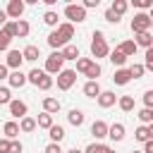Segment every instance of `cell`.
Here are the masks:
<instances>
[{
  "label": "cell",
  "mask_w": 153,
  "mask_h": 153,
  "mask_svg": "<svg viewBox=\"0 0 153 153\" xmlns=\"http://www.w3.org/2000/svg\"><path fill=\"white\" fill-rule=\"evenodd\" d=\"M0 31H2L5 36H10V38H17V22H12V19H10V22H7Z\"/></svg>",
  "instance_id": "40"
},
{
  "label": "cell",
  "mask_w": 153,
  "mask_h": 153,
  "mask_svg": "<svg viewBox=\"0 0 153 153\" xmlns=\"http://www.w3.org/2000/svg\"><path fill=\"white\" fill-rule=\"evenodd\" d=\"M62 65H65V57H62V53H60V50H53V53H50V55L45 57L43 72H45V74H50V76H53V74L57 76V74H60V72L65 69Z\"/></svg>",
  "instance_id": "2"
},
{
  "label": "cell",
  "mask_w": 153,
  "mask_h": 153,
  "mask_svg": "<svg viewBox=\"0 0 153 153\" xmlns=\"http://www.w3.org/2000/svg\"><path fill=\"white\" fill-rule=\"evenodd\" d=\"M22 151H24V146H22V141H19V139L10 141V153H22Z\"/></svg>",
  "instance_id": "47"
},
{
  "label": "cell",
  "mask_w": 153,
  "mask_h": 153,
  "mask_svg": "<svg viewBox=\"0 0 153 153\" xmlns=\"http://www.w3.org/2000/svg\"><path fill=\"white\" fill-rule=\"evenodd\" d=\"M65 153H84V151H79V148L74 146V148H69V151H65Z\"/></svg>",
  "instance_id": "54"
},
{
  "label": "cell",
  "mask_w": 153,
  "mask_h": 153,
  "mask_svg": "<svg viewBox=\"0 0 153 153\" xmlns=\"http://www.w3.org/2000/svg\"><path fill=\"white\" fill-rule=\"evenodd\" d=\"M112 81H115L117 86H127V84L131 81V74H129V69H127V67H122V69H115V74H112Z\"/></svg>",
  "instance_id": "14"
},
{
  "label": "cell",
  "mask_w": 153,
  "mask_h": 153,
  "mask_svg": "<svg viewBox=\"0 0 153 153\" xmlns=\"http://www.w3.org/2000/svg\"><path fill=\"white\" fill-rule=\"evenodd\" d=\"M110 10L117 14V17H122L127 10H129V2L127 0H112V5H110Z\"/></svg>",
  "instance_id": "31"
},
{
  "label": "cell",
  "mask_w": 153,
  "mask_h": 153,
  "mask_svg": "<svg viewBox=\"0 0 153 153\" xmlns=\"http://www.w3.org/2000/svg\"><path fill=\"white\" fill-rule=\"evenodd\" d=\"M22 57L26 60V62H36L38 57H41V50H38V45H33V43H29L24 50H22Z\"/></svg>",
  "instance_id": "20"
},
{
  "label": "cell",
  "mask_w": 153,
  "mask_h": 153,
  "mask_svg": "<svg viewBox=\"0 0 153 153\" xmlns=\"http://www.w3.org/2000/svg\"><path fill=\"white\" fill-rule=\"evenodd\" d=\"M141 153H153V139H148L146 143H143V151Z\"/></svg>",
  "instance_id": "52"
},
{
  "label": "cell",
  "mask_w": 153,
  "mask_h": 153,
  "mask_svg": "<svg viewBox=\"0 0 153 153\" xmlns=\"http://www.w3.org/2000/svg\"><path fill=\"white\" fill-rule=\"evenodd\" d=\"M151 50H153V43H151Z\"/></svg>",
  "instance_id": "59"
},
{
  "label": "cell",
  "mask_w": 153,
  "mask_h": 153,
  "mask_svg": "<svg viewBox=\"0 0 153 153\" xmlns=\"http://www.w3.org/2000/svg\"><path fill=\"white\" fill-rule=\"evenodd\" d=\"M48 45H50L53 50H62V48H65V43H62V38L57 36V31H55V29L48 33Z\"/></svg>",
  "instance_id": "29"
},
{
  "label": "cell",
  "mask_w": 153,
  "mask_h": 153,
  "mask_svg": "<svg viewBox=\"0 0 153 153\" xmlns=\"http://www.w3.org/2000/svg\"><path fill=\"white\" fill-rule=\"evenodd\" d=\"M108 129H110V124H108V122H103V120H96V122L91 124V134L96 136V141L105 139V136H108Z\"/></svg>",
  "instance_id": "12"
},
{
  "label": "cell",
  "mask_w": 153,
  "mask_h": 153,
  "mask_svg": "<svg viewBox=\"0 0 153 153\" xmlns=\"http://www.w3.org/2000/svg\"><path fill=\"white\" fill-rule=\"evenodd\" d=\"M24 0H10L7 2V7H5V12H7V17L12 19V22H19L22 19V14H24Z\"/></svg>",
  "instance_id": "6"
},
{
  "label": "cell",
  "mask_w": 153,
  "mask_h": 153,
  "mask_svg": "<svg viewBox=\"0 0 153 153\" xmlns=\"http://www.w3.org/2000/svg\"><path fill=\"white\" fill-rule=\"evenodd\" d=\"M7 108H10V115H12V117H17V120L26 117V112H29V105H26L24 100H19V98H12V103H10Z\"/></svg>",
  "instance_id": "7"
},
{
  "label": "cell",
  "mask_w": 153,
  "mask_h": 153,
  "mask_svg": "<svg viewBox=\"0 0 153 153\" xmlns=\"http://www.w3.org/2000/svg\"><path fill=\"white\" fill-rule=\"evenodd\" d=\"M60 100L57 98H53V96H45L43 98V112H48V115H55V112H60Z\"/></svg>",
  "instance_id": "15"
},
{
  "label": "cell",
  "mask_w": 153,
  "mask_h": 153,
  "mask_svg": "<svg viewBox=\"0 0 153 153\" xmlns=\"http://www.w3.org/2000/svg\"><path fill=\"white\" fill-rule=\"evenodd\" d=\"M108 60H110V62H112V65H115L117 69H122V67L127 65V60H129V57H127V55H122V53H120V50L115 48V50H112V53L108 55Z\"/></svg>",
  "instance_id": "23"
},
{
  "label": "cell",
  "mask_w": 153,
  "mask_h": 153,
  "mask_svg": "<svg viewBox=\"0 0 153 153\" xmlns=\"http://www.w3.org/2000/svg\"><path fill=\"white\" fill-rule=\"evenodd\" d=\"M55 31H57V36L62 38V43H65V45L74 38V24H69V22H60V26H57Z\"/></svg>",
  "instance_id": "9"
},
{
  "label": "cell",
  "mask_w": 153,
  "mask_h": 153,
  "mask_svg": "<svg viewBox=\"0 0 153 153\" xmlns=\"http://www.w3.org/2000/svg\"><path fill=\"white\" fill-rule=\"evenodd\" d=\"M43 153H65V151H62V146H60V143H48Z\"/></svg>",
  "instance_id": "48"
},
{
  "label": "cell",
  "mask_w": 153,
  "mask_h": 153,
  "mask_svg": "<svg viewBox=\"0 0 153 153\" xmlns=\"http://www.w3.org/2000/svg\"><path fill=\"white\" fill-rule=\"evenodd\" d=\"M143 108H151V110H153V88H148V91L143 93Z\"/></svg>",
  "instance_id": "45"
},
{
  "label": "cell",
  "mask_w": 153,
  "mask_h": 153,
  "mask_svg": "<svg viewBox=\"0 0 153 153\" xmlns=\"http://www.w3.org/2000/svg\"><path fill=\"white\" fill-rule=\"evenodd\" d=\"M81 91H84V96H86V98H98L103 88H100V84H98V81H86Z\"/></svg>",
  "instance_id": "21"
},
{
  "label": "cell",
  "mask_w": 153,
  "mask_h": 153,
  "mask_svg": "<svg viewBox=\"0 0 153 153\" xmlns=\"http://www.w3.org/2000/svg\"><path fill=\"white\" fill-rule=\"evenodd\" d=\"M33 129H36V120H33V117L26 115V117L19 120V131H22V134H31Z\"/></svg>",
  "instance_id": "25"
},
{
  "label": "cell",
  "mask_w": 153,
  "mask_h": 153,
  "mask_svg": "<svg viewBox=\"0 0 153 153\" xmlns=\"http://www.w3.org/2000/svg\"><path fill=\"white\" fill-rule=\"evenodd\" d=\"M7 76H10V69L5 67V62L0 65V81H7Z\"/></svg>",
  "instance_id": "51"
},
{
  "label": "cell",
  "mask_w": 153,
  "mask_h": 153,
  "mask_svg": "<svg viewBox=\"0 0 153 153\" xmlns=\"http://www.w3.org/2000/svg\"><path fill=\"white\" fill-rule=\"evenodd\" d=\"M127 69H129V74H131V79H141V76L146 74V67H143L141 62H134V65H129Z\"/></svg>",
  "instance_id": "34"
},
{
  "label": "cell",
  "mask_w": 153,
  "mask_h": 153,
  "mask_svg": "<svg viewBox=\"0 0 153 153\" xmlns=\"http://www.w3.org/2000/svg\"><path fill=\"white\" fill-rule=\"evenodd\" d=\"M0 153H10V139H0Z\"/></svg>",
  "instance_id": "50"
},
{
  "label": "cell",
  "mask_w": 153,
  "mask_h": 153,
  "mask_svg": "<svg viewBox=\"0 0 153 153\" xmlns=\"http://www.w3.org/2000/svg\"><path fill=\"white\" fill-rule=\"evenodd\" d=\"M65 17L69 24H81V22H86V10L81 7V2H69V5H65Z\"/></svg>",
  "instance_id": "3"
},
{
  "label": "cell",
  "mask_w": 153,
  "mask_h": 153,
  "mask_svg": "<svg viewBox=\"0 0 153 153\" xmlns=\"http://www.w3.org/2000/svg\"><path fill=\"white\" fill-rule=\"evenodd\" d=\"M84 120H86V115H84V110H79V108H72V110L67 112V122L74 124V127H81Z\"/></svg>",
  "instance_id": "16"
},
{
  "label": "cell",
  "mask_w": 153,
  "mask_h": 153,
  "mask_svg": "<svg viewBox=\"0 0 153 153\" xmlns=\"http://www.w3.org/2000/svg\"><path fill=\"white\" fill-rule=\"evenodd\" d=\"M136 117H139V122H141L143 127L153 124V110H151V108H141V110L136 112Z\"/></svg>",
  "instance_id": "28"
},
{
  "label": "cell",
  "mask_w": 153,
  "mask_h": 153,
  "mask_svg": "<svg viewBox=\"0 0 153 153\" xmlns=\"http://www.w3.org/2000/svg\"><path fill=\"white\" fill-rule=\"evenodd\" d=\"M55 81H57V88H60V91H69V88L76 84V72H74V69H62Z\"/></svg>",
  "instance_id": "5"
},
{
  "label": "cell",
  "mask_w": 153,
  "mask_h": 153,
  "mask_svg": "<svg viewBox=\"0 0 153 153\" xmlns=\"http://www.w3.org/2000/svg\"><path fill=\"white\" fill-rule=\"evenodd\" d=\"M134 43H136V48H151V43H153V33L151 31H143V33H136L134 36Z\"/></svg>",
  "instance_id": "17"
},
{
  "label": "cell",
  "mask_w": 153,
  "mask_h": 153,
  "mask_svg": "<svg viewBox=\"0 0 153 153\" xmlns=\"http://www.w3.org/2000/svg\"><path fill=\"white\" fill-rule=\"evenodd\" d=\"M108 153H115V148H110V151H108Z\"/></svg>",
  "instance_id": "57"
},
{
  "label": "cell",
  "mask_w": 153,
  "mask_h": 153,
  "mask_svg": "<svg viewBox=\"0 0 153 153\" xmlns=\"http://www.w3.org/2000/svg\"><path fill=\"white\" fill-rule=\"evenodd\" d=\"M117 50L122 53V55H127V57H131V55H136V43H134V38H127V41H122L120 45H117Z\"/></svg>",
  "instance_id": "18"
},
{
  "label": "cell",
  "mask_w": 153,
  "mask_h": 153,
  "mask_svg": "<svg viewBox=\"0 0 153 153\" xmlns=\"http://www.w3.org/2000/svg\"><path fill=\"white\" fill-rule=\"evenodd\" d=\"M29 31H31V24H29L26 19H19V22H17V36H19V38H26Z\"/></svg>",
  "instance_id": "35"
},
{
  "label": "cell",
  "mask_w": 153,
  "mask_h": 153,
  "mask_svg": "<svg viewBox=\"0 0 153 153\" xmlns=\"http://www.w3.org/2000/svg\"><path fill=\"white\" fill-rule=\"evenodd\" d=\"M60 53H62V57H65V62H67V60H74V62H76V60L81 57V53H79V48H76L74 43H67V45H65V48H62Z\"/></svg>",
  "instance_id": "19"
},
{
  "label": "cell",
  "mask_w": 153,
  "mask_h": 153,
  "mask_svg": "<svg viewBox=\"0 0 153 153\" xmlns=\"http://www.w3.org/2000/svg\"><path fill=\"white\" fill-rule=\"evenodd\" d=\"M7 22H10V17H7V12H5V10H0V29H2V26H5Z\"/></svg>",
  "instance_id": "53"
},
{
  "label": "cell",
  "mask_w": 153,
  "mask_h": 153,
  "mask_svg": "<svg viewBox=\"0 0 153 153\" xmlns=\"http://www.w3.org/2000/svg\"><path fill=\"white\" fill-rule=\"evenodd\" d=\"M45 72L43 69H31L29 74H26V84H33V86H38V81H41V76H43Z\"/></svg>",
  "instance_id": "37"
},
{
  "label": "cell",
  "mask_w": 153,
  "mask_h": 153,
  "mask_svg": "<svg viewBox=\"0 0 153 153\" xmlns=\"http://www.w3.org/2000/svg\"><path fill=\"white\" fill-rule=\"evenodd\" d=\"M48 136H50V143H60V141L65 139V129H62L60 124H53V127L48 129Z\"/></svg>",
  "instance_id": "26"
},
{
  "label": "cell",
  "mask_w": 153,
  "mask_h": 153,
  "mask_svg": "<svg viewBox=\"0 0 153 153\" xmlns=\"http://www.w3.org/2000/svg\"><path fill=\"white\" fill-rule=\"evenodd\" d=\"M117 105L122 112H131L134 110V96H120L117 98Z\"/></svg>",
  "instance_id": "27"
},
{
  "label": "cell",
  "mask_w": 153,
  "mask_h": 153,
  "mask_svg": "<svg viewBox=\"0 0 153 153\" xmlns=\"http://www.w3.org/2000/svg\"><path fill=\"white\" fill-rule=\"evenodd\" d=\"M22 62H24V57H22V53H19V50H7V57H5V67H7L10 72L19 69V67H22Z\"/></svg>",
  "instance_id": "8"
},
{
  "label": "cell",
  "mask_w": 153,
  "mask_h": 153,
  "mask_svg": "<svg viewBox=\"0 0 153 153\" xmlns=\"http://www.w3.org/2000/svg\"><path fill=\"white\" fill-rule=\"evenodd\" d=\"M134 139L136 141H141V143H146L151 136H148V127H143V124H139L136 127V131H134Z\"/></svg>",
  "instance_id": "39"
},
{
  "label": "cell",
  "mask_w": 153,
  "mask_h": 153,
  "mask_svg": "<svg viewBox=\"0 0 153 153\" xmlns=\"http://www.w3.org/2000/svg\"><path fill=\"white\" fill-rule=\"evenodd\" d=\"M124 131H127V129H124V124H122V122H112V124H110V129H108V136L117 143V141H122V139H124Z\"/></svg>",
  "instance_id": "13"
},
{
  "label": "cell",
  "mask_w": 153,
  "mask_h": 153,
  "mask_svg": "<svg viewBox=\"0 0 153 153\" xmlns=\"http://www.w3.org/2000/svg\"><path fill=\"white\" fill-rule=\"evenodd\" d=\"M129 153H141V151H129Z\"/></svg>",
  "instance_id": "58"
},
{
  "label": "cell",
  "mask_w": 153,
  "mask_h": 153,
  "mask_svg": "<svg viewBox=\"0 0 153 153\" xmlns=\"http://www.w3.org/2000/svg\"><path fill=\"white\" fill-rule=\"evenodd\" d=\"M148 19H151V29H153V7H151V12H148Z\"/></svg>",
  "instance_id": "55"
},
{
  "label": "cell",
  "mask_w": 153,
  "mask_h": 153,
  "mask_svg": "<svg viewBox=\"0 0 153 153\" xmlns=\"http://www.w3.org/2000/svg\"><path fill=\"white\" fill-rule=\"evenodd\" d=\"M53 84H55V79L50 76V74H43L41 76V81H38V86L36 88H41V91H50L53 88Z\"/></svg>",
  "instance_id": "38"
},
{
  "label": "cell",
  "mask_w": 153,
  "mask_h": 153,
  "mask_svg": "<svg viewBox=\"0 0 153 153\" xmlns=\"http://www.w3.org/2000/svg\"><path fill=\"white\" fill-rule=\"evenodd\" d=\"M55 122H53V115H48V112H41L38 117H36V127H41V129H50Z\"/></svg>",
  "instance_id": "30"
},
{
  "label": "cell",
  "mask_w": 153,
  "mask_h": 153,
  "mask_svg": "<svg viewBox=\"0 0 153 153\" xmlns=\"http://www.w3.org/2000/svg\"><path fill=\"white\" fill-rule=\"evenodd\" d=\"M2 134H5V139L14 141V139L19 136V124H17V122H12V120H10V122H5V124H2Z\"/></svg>",
  "instance_id": "22"
},
{
  "label": "cell",
  "mask_w": 153,
  "mask_h": 153,
  "mask_svg": "<svg viewBox=\"0 0 153 153\" xmlns=\"http://www.w3.org/2000/svg\"><path fill=\"white\" fill-rule=\"evenodd\" d=\"M131 5L143 12V10H151V7H153V0H131Z\"/></svg>",
  "instance_id": "43"
},
{
  "label": "cell",
  "mask_w": 153,
  "mask_h": 153,
  "mask_svg": "<svg viewBox=\"0 0 153 153\" xmlns=\"http://www.w3.org/2000/svg\"><path fill=\"white\" fill-rule=\"evenodd\" d=\"M129 26H131V33L136 36V33H143V31H151V19H148V14H146V12H136Z\"/></svg>",
  "instance_id": "4"
},
{
  "label": "cell",
  "mask_w": 153,
  "mask_h": 153,
  "mask_svg": "<svg viewBox=\"0 0 153 153\" xmlns=\"http://www.w3.org/2000/svg\"><path fill=\"white\" fill-rule=\"evenodd\" d=\"M98 5H100V0H84V2H81L84 10H93V7H98Z\"/></svg>",
  "instance_id": "49"
},
{
  "label": "cell",
  "mask_w": 153,
  "mask_h": 153,
  "mask_svg": "<svg viewBox=\"0 0 153 153\" xmlns=\"http://www.w3.org/2000/svg\"><path fill=\"white\" fill-rule=\"evenodd\" d=\"M148 136L153 139V124H148Z\"/></svg>",
  "instance_id": "56"
},
{
  "label": "cell",
  "mask_w": 153,
  "mask_h": 153,
  "mask_svg": "<svg viewBox=\"0 0 153 153\" xmlns=\"http://www.w3.org/2000/svg\"><path fill=\"white\" fill-rule=\"evenodd\" d=\"M100 72H103V69H100V65H98V62L93 60V62H91V67L86 69V74H84V76H88V81H98Z\"/></svg>",
  "instance_id": "32"
},
{
  "label": "cell",
  "mask_w": 153,
  "mask_h": 153,
  "mask_svg": "<svg viewBox=\"0 0 153 153\" xmlns=\"http://www.w3.org/2000/svg\"><path fill=\"white\" fill-rule=\"evenodd\" d=\"M91 55H93V60L98 62L100 57H108L110 55V45H108V41H105V33L103 31H93V38H91Z\"/></svg>",
  "instance_id": "1"
},
{
  "label": "cell",
  "mask_w": 153,
  "mask_h": 153,
  "mask_svg": "<svg viewBox=\"0 0 153 153\" xmlns=\"http://www.w3.org/2000/svg\"><path fill=\"white\" fill-rule=\"evenodd\" d=\"M7 84H10V88H22V86L26 84V74H24L22 69H14V72H10Z\"/></svg>",
  "instance_id": "10"
},
{
  "label": "cell",
  "mask_w": 153,
  "mask_h": 153,
  "mask_svg": "<svg viewBox=\"0 0 153 153\" xmlns=\"http://www.w3.org/2000/svg\"><path fill=\"white\" fill-rule=\"evenodd\" d=\"M108 151H110V146H105L100 141H93V143H88L84 148V153H108Z\"/></svg>",
  "instance_id": "33"
},
{
  "label": "cell",
  "mask_w": 153,
  "mask_h": 153,
  "mask_svg": "<svg viewBox=\"0 0 153 153\" xmlns=\"http://www.w3.org/2000/svg\"><path fill=\"white\" fill-rule=\"evenodd\" d=\"M57 19H60V17H57V12H55V10H45V12H43V24H45V26L57 29V26H60V22H57Z\"/></svg>",
  "instance_id": "24"
},
{
  "label": "cell",
  "mask_w": 153,
  "mask_h": 153,
  "mask_svg": "<svg viewBox=\"0 0 153 153\" xmlns=\"http://www.w3.org/2000/svg\"><path fill=\"white\" fill-rule=\"evenodd\" d=\"M96 100H98V105H100L103 110H108V108H112V105L117 103V96H115V91H100V96H98Z\"/></svg>",
  "instance_id": "11"
},
{
  "label": "cell",
  "mask_w": 153,
  "mask_h": 153,
  "mask_svg": "<svg viewBox=\"0 0 153 153\" xmlns=\"http://www.w3.org/2000/svg\"><path fill=\"white\" fill-rule=\"evenodd\" d=\"M10 43H12V38L0 31V53H2V50H10Z\"/></svg>",
  "instance_id": "46"
},
{
  "label": "cell",
  "mask_w": 153,
  "mask_h": 153,
  "mask_svg": "<svg viewBox=\"0 0 153 153\" xmlns=\"http://www.w3.org/2000/svg\"><path fill=\"white\" fill-rule=\"evenodd\" d=\"M143 67H146V72H153V50H151V48L146 50V60H143Z\"/></svg>",
  "instance_id": "44"
},
{
  "label": "cell",
  "mask_w": 153,
  "mask_h": 153,
  "mask_svg": "<svg viewBox=\"0 0 153 153\" xmlns=\"http://www.w3.org/2000/svg\"><path fill=\"white\" fill-rule=\"evenodd\" d=\"M103 17H105V22H110V24H115V26H117V24L122 22V17H117V14H115V12L110 10V7L105 10V14H103Z\"/></svg>",
  "instance_id": "42"
},
{
  "label": "cell",
  "mask_w": 153,
  "mask_h": 153,
  "mask_svg": "<svg viewBox=\"0 0 153 153\" xmlns=\"http://www.w3.org/2000/svg\"><path fill=\"white\" fill-rule=\"evenodd\" d=\"M91 62H93V57H79V60H76V69H74V72L86 74V69L91 67Z\"/></svg>",
  "instance_id": "36"
},
{
  "label": "cell",
  "mask_w": 153,
  "mask_h": 153,
  "mask_svg": "<svg viewBox=\"0 0 153 153\" xmlns=\"http://www.w3.org/2000/svg\"><path fill=\"white\" fill-rule=\"evenodd\" d=\"M12 103V91L10 86H0V105H10Z\"/></svg>",
  "instance_id": "41"
}]
</instances>
